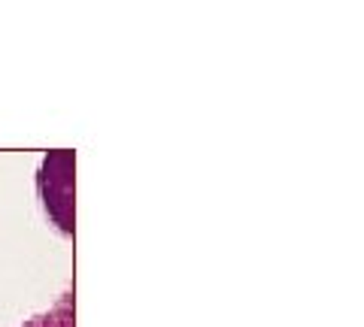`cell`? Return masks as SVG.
<instances>
[{"instance_id": "6da1fadb", "label": "cell", "mask_w": 364, "mask_h": 327, "mask_svg": "<svg viewBox=\"0 0 364 327\" xmlns=\"http://www.w3.org/2000/svg\"><path fill=\"white\" fill-rule=\"evenodd\" d=\"M25 327H73V297L64 294L49 312L37 315V318H31Z\"/></svg>"}]
</instances>
